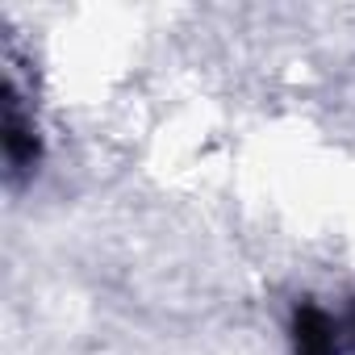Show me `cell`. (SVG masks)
I'll use <instances>...</instances> for the list:
<instances>
[{"label":"cell","instance_id":"cell-2","mask_svg":"<svg viewBox=\"0 0 355 355\" xmlns=\"http://www.w3.org/2000/svg\"><path fill=\"white\" fill-rule=\"evenodd\" d=\"M293 351L297 355H338L334 322L318 305H301L293 313Z\"/></svg>","mask_w":355,"mask_h":355},{"label":"cell","instance_id":"cell-3","mask_svg":"<svg viewBox=\"0 0 355 355\" xmlns=\"http://www.w3.org/2000/svg\"><path fill=\"white\" fill-rule=\"evenodd\" d=\"M351 326H355V313H351Z\"/></svg>","mask_w":355,"mask_h":355},{"label":"cell","instance_id":"cell-1","mask_svg":"<svg viewBox=\"0 0 355 355\" xmlns=\"http://www.w3.org/2000/svg\"><path fill=\"white\" fill-rule=\"evenodd\" d=\"M0 142H5V159L13 171H30L38 159V134L34 121L26 117V109L17 105L13 88L5 84V113H0Z\"/></svg>","mask_w":355,"mask_h":355}]
</instances>
